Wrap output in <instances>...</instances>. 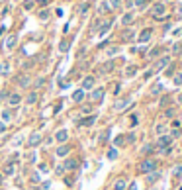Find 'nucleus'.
Here are the masks:
<instances>
[{
  "mask_svg": "<svg viewBox=\"0 0 182 190\" xmlns=\"http://www.w3.org/2000/svg\"><path fill=\"white\" fill-rule=\"evenodd\" d=\"M125 188H127L125 178H117V180L114 182V190H125Z\"/></svg>",
  "mask_w": 182,
  "mask_h": 190,
  "instance_id": "26",
  "label": "nucleus"
},
{
  "mask_svg": "<svg viewBox=\"0 0 182 190\" xmlns=\"http://www.w3.org/2000/svg\"><path fill=\"white\" fill-rule=\"evenodd\" d=\"M149 4V0H133V8H139V10H145Z\"/></svg>",
  "mask_w": 182,
  "mask_h": 190,
  "instance_id": "28",
  "label": "nucleus"
},
{
  "mask_svg": "<svg viewBox=\"0 0 182 190\" xmlns=\"http://www.w3.org/2000/svg\"><path fill=\"white\" fill-rule=\"evenodd\" d=\"M69 155H71V145H69V143L57 145V149H55V157H57V159H67Z\"/></svg>",
  "mask_w": 182,
  "mask_h": 190,
  "instance_id": "10",
  "label": "nucleus"
},
{
  "mask_svg": "<svg viewBox=\"0 0 182 190\" xmlns=\"http://www.w3.org/2000/svg\"><path fill=\"white\" fill-rule=\"evenodd\" d=\"M133 100L131 98H117L114 102V110L116 112H124V110H127V106H131Z\"/></svg>",
  "mask_w": 182,
  "mask_h": 190,
  "instance_id": "9",
  "label": "nucleus"
},
{
  "mask_svg": "<svg viewBox=\"0 0 182 190\" xmlns=\"http://www.w3.org/2000/svg\"><path fill=\"white\" fill-rule=\"evenodd\" d=\"M168 63H170V57H160V59H159V63L153 67V71H155V73H157V71H160V69H164V67L168 65Z\"/></svg>",
  "mask_w": 182,
  "mask_h": 190,
  "instance_id": "23",
  "label": "nucleus"
},
{
  "mask_svg": "<svg viewBox=\"0 0 182 190\" xmlns=\"http://www.w3.org/2000/svg\"><path fill=\"white\" fill-rule=\"evenodd\" d=\"M104 94H106V90H104L102 86H100V88H92V92H90L88 98H90V102H102Z\"/></svg>",
  "mask_w": 182,
  "mask_h": 190,
  "instance_id": "13",
  "label": "nucleus"
},
{
  "mask_svg": "<svg viewBox=\"0 0 182 190\" xmlns=\"http://www.w3.org/2000/svg\"><path fill=\"white\" fill-rule=\"evenodd\" d=\"M124 75L127 78H131V77H135L137 75V67L135 65H129V67H125V71H124Z\"/></svg>",
  "mask_w": 182,
  "mask_h": 190,
  "instance_id": "25",
  "label": "nucleus"
},
{
  "mask_svg": "<svg viewBox=\"0 0 182 190\" xmlns=\"http://www.w3.org/2000/svg\"><path fill=\"white\" fill-rule=\"evenodd\" d=\"M6 129H8V124L0 122V133H6Z\"/></svg>",
  "mask_w": 182,
  "mask_h": 190,
  "instance_id": "46",
  "label": "nucleus"
},
{
  "mask_svg": "<svg viewBox=\"0 0 182 190\" xmlns=\"http://www.w3.org/2000/svg\"><path fill=\"white\" fill-rule=\"evenodd\" d=\"M106 12H110V6H108V2H102L98 6V14H106Z\"/></svg>",
  "mask_w": 182,
  "mask_h": 190,
  "instance_id": "35",
  "label": "nucleus"
},
{
  "mask_svg": "<svg viewBox=\"0 0 182 190\" xmlns=\"http://www.w3.org/2000/svg\"><path fill=\"white\" fill-rule=\"evenodd\" d=\"M133 35H135V34H133L131 30H127V31H124V39H125V41H129V39H133Z\"/></svg>",
  "mask_w": 182,
  "mask_h": 190,
  "instance_id": "42",
  "label": "nucleus"
},
{
  "mask_svg": "<svg viewBox=\"0 0 182 190\" xmlns=\"http://www.w3.org/2000/svg\"><path fill=\"white\" fill-rule=\"evenodd\" d=\"M170 143H172V137H170V135H160L157 139V149L163 151V149H167Z\"/></svg>",
  "mask_w": 182,
  "mask_h": 190,
  "instance_id": "15",
  "label": "nucleus"
},
{
  "mask_svg": "<svg viewBox=\"0 0 182 190\" xmlns=\"http://www.w3.org/2000/svg\"><path fill=\"white\" fill-rule=\"evenodd\" d=\"M55 175H57V176L65 175V168H63V165H57V167H55Z\"/></svg>",
  "mask_w": 182,
  "mask_h": 190,
  "instance_id": "43",
  "label": "nucleus"
},
{
  "mask_svg": "<svg viewBox=\"0 0 182 190\" xmlns=\"http://www.w3.org/2000/svg\"><path fill=\"white\" fill-rule=\"evenodd\" d=\"M8 73H10V63H8V61H4L2 65H0V77H6Z\"/></svg>",
  "mask_w": 182,
  "mask_h": 190,
  "instance_id": "29",
  "label": "nucleus"
},
{
  "mask_svg": "<svg viewBox=\"0 0 182 190\" xmlns=\"http://www.w3.org/2000/svg\"><path fill=\"white\" fill-rule=\"evenodd\" d=\"M167 77H168V78H170V77H174V69H172V67L167 69Z\"/></svg>",
  "mask_w": 182,
  "mask_h": 190,
  "instance_id": "51",
  "label": "nucleus"
},
{
  "mask_svg": "<svg viewBox=\"0 0 182 190\" xmlns=\"http://www.w3.org/2000/svg\"><path fill=\"white\" fill-rule=\"evenodd\" d=\"M151 14H153V18H157V20L164 18V14H167V6H164L163 2H155L153 8H151Z\"/></svg>",
  "mask_w": 182,
  "mask_h": 190,
  "instance_id": "7",
  "label": "nucleus"
},
{
  "mask_svg": "<svg viewBox=\"0 0 182 190\" xmlns=\"http://www.w3.org/2000/svg\"><path fill=\"white\" fill-rule=\"evenodd\" d=\"M127 141H125V135H117L116 137V141H114V147H121V145H125Z\"/></svg>",
  "mask_w": 182,
  "mask_h": 190,
  "instance_id": "32",
  "label": "nucleus"
},
{
  "mask_svg": "<svg viewBox=\"0 0 182 190\" xmlns=\"http://www.w3.org/2000/svg\"><path fill=\"white\" fill-rule=\"evenodd\" d=\"M90 10V4L88 2H84V4H80V8H78V14H86Z\"/></svg>",
  "mask_w": 182,
  "mask_h": 190,
  "instance_id": "39",
  "label": "nucleus"
},
{
  "mask_svg": "<svg viewBox=\"0 0 182 190\" xmlns=\"http://www.w3.org/2000/svg\"><path fill=\"white\" fill-rule=\"evenodd\" d=\"M35 4H37L39 8H45L47 4H49V0H35Z\"/></svg>",
  "mask_w": 182,
  "mask_h": 190,
  "instance_id": "45",
  "label": "nucleus"
},
{
  "mask_svg": "<svg viewBox=\"0 0 182 190\" xmlns=\"http://www.w3.org/2000/svg\"><path fill=\"white\" fill-rule=\"evenodd\" d=\"M155 131H157V133H159V135H163V133H164V131H167V125H164V124H159V125H157V128H155Z\"/></svg>",
  "mask_w": 182,
  "mask_h": 190,
  "instance_id": "40",
  "label": "nucleus"
},
{
  "mask_svg": "<svg viewBox=\"0 0 182 190\" xmlns=\"http://www.w3.org/2000/svg\"><path fill=\"white\" fill-rule=\"evenodd\" d=\"M180 172H182V168H180V167H176V168H174V176H178Z\"/></svg>",
  "mask_w": 182,
  "mask_h": 190,
  "instance_id": "55",
  "label": "nucleus"
},
{
  "mask_svg": "<svg viewBox=\"0 0 182 190\" xmlns=\"http://www.w3.org/2000/svg\"><path fill=\"white\" fill-rule=\"evenodd\" d=\"M16 175V163H6V167H4V176H14Z\"/></svg>",
  "mask_w": 182,
  "mask_h": 190,
  "instance_id": "24",
  "label": "nucleus"
},
{
  "mask_svg": "<svg viewBox=\"0 0 182 190\" xmlns=\"http://www.w3.org/2000/svg\"><path fill=\"white\" fill-rule=\"evenodd\" d=\"M153 73H155V71H153V69H149V71L145 73V77H143V78H151V75H153Z\"/></svg>",
  "mask_w": 182,
  "mask_h": 190,
  "instance_id": "54",
  "label": "nucleus"
},
{
  "mask_svg": "<svg viewBox=\"0 0 182 190\" xmlns=\"http://www.w3.org/2000/svg\"><path fill=\"white\" fill-rule=\"evenodd\" d=\"M41 143H43V135H41L39 131H34V133H30L28 141H26V145H28L30 149H35V147H39Z\"/></svg>",
  "mask_w": 182,
  "mask_h": 190,
  "instance_id": "3",
  "label": "nucleus"
},
{
  "mask_svg": "<svg viewBox=\"0 0 182 190\" xmlns=\"http://www.w3.org/2000/svg\"><path fill=\"white\" fill-rule=\"evenodd\" d=\"M6 102H8V106H10V108H16V106H20V104L24 102V96H22V92H10V94H8V98H6Z\"/></svg>",
  "mask_w": 182,
  "mask_h": 190,
  "instance_id": "5",
  "label": "nucleus"
},
{
  "mask_svg": "<svg viewBox=\"0 0 182 190\" xmlns=\"http://www.w3.org/2000/svg\"><path fill=\"white\" fill-rule=\"evenodd\" d=\"M39 172H47V165H45V163H39Z\"/></svg>",
  "mask_w": 182,
  "mask_h": 190,
  "instance_id": "50",
  "label": "nucleus"
},
{
  "mask_svg": "<svg viewBox=\"0 0 182 190\" xmlns=\"http://www.w3.org/2000/svg\"><path fill=\"white\" fill-rule=\"evenodd\" d=\"M80 114H82V116H90V114H92V106H90V104L82 106V108H80Z\"/></svg>",
  "mask_w": 182,
  "mask_h": 190,
  "instance_id": "36",
  "label": "nucleus"
},
{
  "mask_svg": "<svg viewBox=\"0 0 182 190\" xmlns=\"http://www.w3.org/2000/svg\"><path fill=\"white\" fill-rule=\"evenodd\" d=\"M172 82L176 84V86H182V73H176L174 78H172Z\"/></svg>",
  "mask_w": 182,
  "mask_h": 190,
  "instance_id": "38",
  "label": "nucleus"
},
{
  "mask_svg": "<svg viewBox=\"0 0 182 190\" xmlns=\"http://www.w3.org/2000/svg\"><path fill=\"white\" fill-rule=\"evenodd\" d=\"M151 92H153V94H159V92H160V86H159V84H157V86H153Z\"/></svg>",
  "mask_w": 182,
  "mask_h": 190,
  "instance_id": "52",
  "label": "nucleus"
},
{
  "mask_svg": "<svg viewBox=\"0 0 182 190\" xmlns=\"http://www.w3.org/2000/svg\"><path fill=\"white\" fill-rule=\"evenodd\" d=\"M112 71H114V61H106L102 67H98L100 75H106V73H112Z\"/></svg>",
  "mask_w": 182,
  "mask_h": 190,
  "instance_id": "22",
  "label": "nucleus"
},
{
  "mask_svg": "<svg viewBox=\"0 0 182 190\" xmlns=\"http://www.w3.org/2000/svg\"><path fill=\"white\" fill-rule=\"evenodd\" d=\"M16 45H18V35H16V34L6 35V39H4V49H6V51H12Z\"/></svg>",
  "mask_w": 182,
  "mask_h": 190,
  "instance_id": "14",
  "label": "nucleus"
},
{
  "mask_svg": "<svg viewBox=\"0 0 182 190\" xmlns=\"http://www.w3.org/2000/svg\"><path fill=\"white\" fill-rule=\"evenodd\" d=\"M0 182H2V175H0Z\"/></svg>",
  "mask_w": 182,
  "mask_h": 190,
  "instance_id": "57",
  "label": "nucleus"
},
{
  "mask_svg": "<svg viewBox=\"0 0 182 190\" xmlns=\"http://www.w3.org/2000/svg\"><path fill=\"white\" fill-rule=\"evenodd\" d=\"M14 82H16V86H20V88H28L31 84V77L28 73H20V75L14 78Z\"/></svg>",
  "mask_w": 182,
  "mask_h": 190,
  "instance_id": "6",
  "label": "nucleus"
},
{
  "mask_svg": "<svg viewBox=\"0 0 182 190\" xmlns=\"http://www.w3.org/2000/svg\"><path fill=\"white\" fill-rule=\"evenodd\" d=\"M110 28H112V20H102V24L98 26V30H96V31H98V35L102 38V35H106L110 31Z\"/></svg>",
  "mask_w": 182,
  "mask_h": 190,
  "instance_id": "16",
  "label": "nucleus"
},
{
  "mask_svg": "<svg viewBox=\"0 0 182 190\" xmlns=\"http://www.w3.org/2000/svg\"><path fill=\"white\" fill-rule=\"evenodd\" d=\"M121 4H124V0H108V6H110V10H116V8H120Z\"/></svg>",
  "mask_w": 182,
  "mask_h": 190,
  "instance_id": "31",
  "label": "nucleus"
},
{
  "mask_svg": "<svg viewBox=\"0 0 182 190\" xmlns=\"http://www.w3.org/2000/svg\"><path fill=\"white\" fill-rule=\"evenodd\" d=\"M65 182H67V186H71V184H74V176H67V178H65Z\"/></svg>",
  "mask_w": 182,
  "mask_h": 190,
  "instance_id": "48",
  "label": "nucleus"
},
{
  "mask_svg": "<svg viewBox=\"0 0 182 190\" xmlns=\"http://www.w3.org/2000/svg\"><path fill=\"white\" fill-rule=\"evenodd\" d=\"M151 35H153V30L151 28H145L141 34L137 35V41H139V43H147V41L151 39Z\"/></svg>",
  "mask_w": 182,
  "mask_h": 190,
  "instance_id": "17",
  "label": "nucleus"
},
{
  "mask_svg": "<svg viewBox=\"0 0 182 190\" xmlns=\"http://www.w3.org/2000/svg\"><path fill=\"white\" fill-rule=\"evenodd\" d=\"M84 96H86V92H84L82 88H78V90H74V92H73V96H71V98H73V102H74V104H80V102L84 100Z\"/></svg>",
  "mask_w": 182,
  "mask_h": 190,
  "instance_id": "21",
  "label": "nucleus"
},
{
  "mask_svg": "<svg viewBox=\"0 0 182 190\" xmlns=\"http://www.w3.org/2000/svg\"><path fill=\"white\" fill-rule=\"evenodd\" d=\"M69 47H71V41H69V39H63L61 43H59V53H67Z\"/></svg>",
  "mask_w": 182,
  "mask_h": 190,
  "instance_id": "27",
  "label": "nucleus"
},
{
  "mask_svg": "<svg viewBox=\"0 0 182 190\" xmlns=\"http://www.w3.org/2000/svg\"><path fill=\"white\" fill-rule=\"evenodd\" d=\"M78 159L77 157H67L65 163H63V168H65V172H77V168H78Z\"/></svg>",
  "mask_w": 182,
  "mask_h": 190,
  "instance_id": "4",
  "label": "nucleus"
},
{
  "mask_svg": "<svg viewBox=\"0 0 182 190\" xmlns=\"http://www.w3.org/2000/svg\"><path fill=\"white\" fill-rule=\"evenodd\" d=\"M69 137H71V133H69V129L61 128V129H57L55 133H53V141H55L57 145H63V143H69Z\"/></svg>",
  "mask_w": 182,
  "mask_h": 190,
  "instance_id": "2",
  "label": "nucleus"
},
{
  "mask_svg": "<svg viewBox=\"0 0 182 190\" xmlns=\"http://www.w3.org/2000/svg\"><path fill=\"white\" fill-rule=\"evenodd\" d=\"M49 18H51V10H49V8L37 10V20H39V22H47Z\"/></svg>",
  "mask_w": 182,
  "mask_h": 190,
  "instance_id": "19",
  "label": "nucleus"
},
{
  "mask_svg": "<svg viewBox=\"0 0 182 190\" xmlns=\"http://www.w3.org/2000/svg\"><path fill=\"white\" fill-rule=\"evenodd\" d=\"M22 6H24V10H31V8L35 6V0H24Z\"/></svg>",
  "mask_w": 182,
  "mask_h": 190,
  "instance_id": "37",
  "label": "nucleus"
},
{
  "mask_svg": "<svg viewBox=\"0 0 182 190\" xmlns=\"http://www.w3.org/2000/svg\"><path fill=\"white\" fill-rule=\"evenodd\" d=\"M106 157H108L110 161H116L117 159V149H116V147H110L108 153H106Z\"/></svg>",
  "mask_w": 182,
  "mask_h": 190,
  "instance_id": "30",
  "label": "nucleus"
},
{
  "mask_svg": "<svg viewBox=\"0 0 182 190\" xmlns=\"http://www.w3.org/2000/svg\"><path fill=\"white\" fill-rule=\"evenodd\" d=\"M0 106H2V100H0Z\"/></svg>",
  "mask_w": 182,
  "mask_h": 190,
  "instance_id": "58",
  "label": "nucleus"
},
{
  "mask_svg": "<svg viewBox=\"0 0 182 190\" xmlns=\"http://www.w3.org/2000/svg\"><path fill=\"white\" fill-rule=\"evenodd\" d=\"M180 49H182L180 43H174V45H172V51H174V53H180Z\"/></svg>",
  "mask_w": 182,
  "mask_h": 190,
  "instance_id": "47",
  "label": "nucleus"
},
{
  "mask_svg": "<svg viewBox=\"0 0 182 190\" xmlns=\"http://www.w3.org/2000/svg\"><path fill=\"white\" fill-rule=\"evenodd\" d=\"M96 120H98V116L90 114V116H82L80 120H77V124L80 125V128H92V125L96 124Z\"/></svg>",
  "mask_w": 182,
  "mask_h": 190,
  "instance_id": "8",
  "label": "nucleus"
},
{
  "mask_svg": "<svg viewBox=\"0 0 182 190\" xmlns=\"http://www.w3.org/2000/svg\"><path fill=\"white\" fill-rule=\"evenodd\" d=\"M43 143H45V145H47V147H49V145H51V143H53V135H51V137H47V139H45V141H43Z\"/></svg>",
  "mask_w": 182,
  "mask_h": 190,
  "instance_id": "53",
  "label": "nucleus"
},
{
  "mask_svg": "<svg viewBox=\"0 0 182 190\" xmlns=\"http://www.w3.org/2000/svg\"><path fill=\"white\" fill-rule=\"evenodd\" d=\"M153 151V145H145L143 147V155H145V153H151Z\"/></svg>",
  "mask_w": 182,
  "mask_h": 190,
  "instance_id": "49",
  "label": "nucleus"
},
{
  "mask_svg": "<svg viewBox=\"0 0 182 190\" xmlns=\"http://www.w3.org/2000/svg\"><path fill=\"white\" fill-rule=\"evenodd\" d=\"M164 114H167L168 118H172V116H174V110H167V112H164Z\"/></svg>",
  "mask_w": 182,
  "mask_h": 190,
  "instance_id": "56",
  "label": "nucleus"
},
{
  "mask_svg": "<svg viewBox=\"0 0 182 190\" xmlns=\"http://www.w3.org/2000/svg\"><path fill=\"white\" fill-rule=\"evenodd\" d=\"M94 86H96V77H94V75H86V77L82 78V82H80V88H82L84 92H86V90H92Z\"/></svg>",
  "mask_w": 182,
  "mask_h": 190,
  "instance_id": "11",
  "label": "nucleus"
},
{
  "mask_svg": "<svg viewBox=\"0 0 182 190\" xmlns=\"http://www.w3.org/2000/svg\"><path fill=\"white\" fill-rule=\"evenodd\" d=\"M157 171V163H155V159H145L139 163V172L141 175H149V172Z\"/></svg>",
  "mask_w": 182,
  "mask_h": 190,
  "instance_id": "1",
  "label": "nucleus"
},
{
  "mask_svg": "<svg viewBox=\"0 0 182 190\" xmlns=\"http://www.w3.org/2000/svg\"><path fill=\"white\" fill-rule=\"evenodd\" d=\"M159 55H160V49H159V47H155V49L149 51V57H151V59H155V57H159Z\"/></svg>",
  "mask_w": 182,
  "mask_h": 190,
  "instance_id": "41",
  "label": "nucleus"
},
{
  "mask_svg": "<svg viewBox=\"0 0 182 190\" xmlns=\"http://www.w3.org/2000/svg\"><path fill=\"white\" fill-rule=\"evenodd\" d=\"M12 118H14V114H12V108H4L2 112H0V122H4V124H10V122H12Z\"/></svg>",
  "mask_w": 182,
  "mask_h": 190,
  "instance_id": "18",
  "label": "nucleus"
},
{
  "mask_svg": "<svg viewBox=\"0 0 182 190\" xmlns=\"http://www.w3.org/2000/svg\"><path fill=\"white\" fill-rule=\"evenodd\" d=\"M117 51H120V47H117V45L108 47V49H106V55H108V57H114V55H117Z\"/></svg>",
  "mask_w": 182,
  "mask_h": 190,
  "instance_id": "33",
  "label": "nucleus"
},
{
  "mask_svg": "<svg viewBox=\"0 0 182 190\" xmlns=\"http://www.w3.org/2000/svg\"><path fill=\"white\" fill-rule=\"evenodd\" d=\"M133 22H135V14L133 12H125L121 16V26H131Z\"/></svg>",
  "mask_w": 182,
  "mask_h": 190,
  "instance_id": "20",
  "label": "nucleus"
},
{
  "mask_svg": "<svg viewBox=\"0 0 182 190\" xmlns=\"http://www.w3.org/2000/svg\"><path fill=\"white\" fill-rule=\"evenodd\" d=\"M24 102H26V106H35L37 102H39V90H30L28 92V96L24 98Z\"/></svg>",
  "mask_w": 182,
  "mask_h": 190,
  "instance_id": "12",
  "label": "nucleus"
},
{
  "mask_svg": "<svg viewBox=\"0 0 182 190\" xmlns=\"http://www.w3.org/2000/svg\"><path fill=\"white\" fill-rule=\"evenodd\" d=\"M137 122H139V118H137V116H131V118H129V125H131V128H135Z\"/></svg>",
  "mask_w": 182,
  "mask_h": 190,
  "instance_id": "44",
  "label": "nucleus"
},
{
  "mask_svg": "<svg viewBox=\"0 0 182 190\" xmlns=\"http://www.w3.org/2000/svg\"><path fill=\"white\" fill-rule=\"evenodd\" d=\"M35 90H39V88H43V84H45V77H39V78H35Z\"/></svg>",
  "mask_w": 182,
  "mask_h": 190,
  "instance_id": "34",
  "label": "nucleus"
}]
</instances>
